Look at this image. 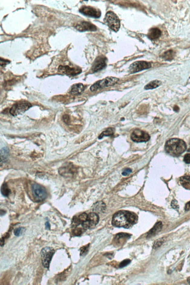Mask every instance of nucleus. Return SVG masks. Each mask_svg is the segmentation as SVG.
I'll use <instances>...</instances> for the list:
<instances>
[{"instance_id": "1", "label": "nucleus", "mask_w": 190, "mask_h": 285, "mask_svg": "<svg viewBox=\"0 0 190 285\" xmlns=\"http://www.w3.org/2000/svg\"><path fill=\"white\" fill-rule=\"evenodd\" d=\"M137 216L132 212L121 210L115 214L112 217V224L117 227L129 228L136 223Z\"/></svg>"}, {"instance_id": "14", "label": "nucleus", "mask_w": 190, "mask_h": 285, "mask_svg": "<svg viewBox=\"0 0 190 285\" xmlns=\"http://www.w3.org/2000/svg\"><path fill=\"white\" fill-rule=\"evenodd\" d=\"M75 27L79 31H95L97 28L94 25L87 21H82L75 25Z\"/></svg>"}, {"instance_id": "38", "label": "nucleus", "mask_w": 190, "mask_h": 285, "mask_svg": "<svg viewBox=\"0 0 190 285\" xmlns=\"http://www.w3.org/2000/svg\"><path fill=\"white\" fill-rule=\"evenodd\" d=\"M45 227L47 230H49L50 228V225L48 222H46L45 223Z\"/></svg>"}, {"instance_id": "11", "label": "nucleus", "mask_w": 190, "mask_h": 285, "mask_svg": "<svg viewBox=\"0 0 190 285\" xmlns=\"http://www.w3.org/2000/svg\"><path fill=\"white\" fill-rule=\"evenodd\" d=\"M58 70L59 72L67 75L75 76L81 73L82 69L79 67H72L67 65L59 66Z\"/></svg>"}, {"instance_id": "31", "label": "nucleus", "mask_w": 190, "mask_h": 285, "mask_svg": "<svg viewBox=\"0 0 190 285\" xmlns=\"http://www.w3.org/2000/svg\"><path fill=\"white\" fill-rule=\"evenodd\" d=\"M73 233L75 235H77V236L81 235L82 233V229H80V228H77V229H74V230L73 231Z\"/></svg>"}, {"instance_id": "34", "label": "nucleus", "mask_w": 190, "mask_h": 285, "mask_svg": "<svg viewBox=\"0 0 190 285\" xmlns=\"http://www.w3.org/2000/svg\"><path fill=\"white\" fill-rule=\"evenodd\" d=\"M184 161L187 164L190 163V154H187L185 155L184 157Z\"/></svg>"}, {"instance_id": "10", "label": "nucleus", "mask_w": 190, "mask_h": 285, "mask_svg": "<svg viewBox=\"0 0 190 285\" xmlns=\"http://www.w3.org/2000/svg\"><path fill=\"white\" fill-rule=\"evenodd\" d=\"M131 139L135 142H146L149 140L150 136L145 132L136 129L131 134Z\"/></svg>"}, {"instance_id": "29", "label": "nucleus", "mask_w": 190, "mask_h": 285, "mask_svg": "<svg viewBox=\"0 0 190 285\" xmlns=\"http://www.w3.org/2000/svg\"><path fill=\"white\" fill-rule=\"evenodd\" d=\"M130 262V259H125V260H124L122 262L120 263V264H119V267H120V268H122V267H125L127 266L128 264H129Z\"/></svg>"}, {"instance_id": "39", "label": "nucleus", "mask_w": 190, "mask_h": 285, "mask_svg": "<svg viewBox=\"0 0 190 285\" xmlns=\"http://www.w3.org/2000/svg\"><path fill=\"white\" fill-rule=\"evenodd\" d=\"M187 281H188V283H190V277H189V278H188V279H187Z\"/></svg>"}, {"instance_id": "7", "label": "nucleus", "mask_w": 190, "mask_h": 285, "mask_svg": "<svg viewBox=\"0 0 190 285\" xmlns=\"http://www.w3.org/2000/svg\"><path fill=\"white\" fill-rule=\"evenodd\" d=\"M54 254V250L52 247H46L41 251V259L43 267L49 269L50 261Z\"/></svg>"}, {"instance_id": "25", "label": "nucleus", "mask_w": 190, "mask_h": 285, "mask_svg": "<svg viewBox=\"0 0 190 285\" xmlns=\"http://www.w3.org/2000/svg\"><path fill=\"white\" fill-rule=\"evenodd\" d=\"M1 192V194L3 196H5V197L8 196V195L10 194V193H11V190L8 187V185H7V184H4L2 185Z\"/></svg>"}, {"instance_id": "33", "label": "nucleus", "mask_w": 190, "mask_h": 285, "mask_svg": "<svg viewBox=\"0 0 190 285\" xmlns=\"http://www.w3.org/2000/svg\"><path fill=\"white\" fill-rule=\"evenodd\" d=\"M131 172H132V169H130V168H126V169H125L124 170V171L122 172V175H124V176H127V175H128L129 174H130Z\"/></svg>"}, {"instance_id": "24", "label": "nucleus", "mask_w": 190, "mask_h": 285, "mask_svg": "<svg viewBox=\"0 0 190 285\" xmlns=\"http://www.w3.org/2000/svg\"><path fill=\"white\" fill-rule=\"evenodd\" d=\"M174 53L172 50L166 52L163 54V59L165 60H167V61H170L172 60L174 58Z\"/></svg>"}, {"instance_id": "5", "label": "nucleus", "mask_w": 190, "mask_h": 285, "mask_svg": "<svg viewBox=\"0 0 190 285\" xmlns=\"http://www.w3.org/2000/svg\"><path fill=\"white\" fill-rule=\"evenodd\" d=\"M31 107L32 105L28 102H18L17 104H14L11 108V109L9 110V113L11 115L14 116L20 115L25 112Z\"/></svg>"}, {"instance_id": "27", "label": "nucleus", "mask_w": 190, "mask_h": 285, "mask_svg": "<svg viewBox=\"0 0 190 285\" xmlns=\"http://www.w3.org/2000/svg\"><path fill=\"white\" fill-rule=\"evenodd\" d=\"M164 240L163 239H160L159 240L156 241L154 242V244H153V249H156V248L160 247L164 243Z\"/></svg>"}, {"instance_id": "19", "label": "nucleus", "mask_w": 190, "mask_h": 285, "mask_svg": "<svg viewBox=\"0 0 190 285\" xmlns=\"http://www.w3.org/2000/svg\"><path fill=\"white\" fill-rule=\"evenodd\" d=\"M84 90V86L82 84H81V83L76 84H74L72 87L70 93L74 95L80 94L83 92Z\"/></svg>"}, {"instance_id": "15", "label": "nucleus", "mask_w": 190, "mask_h": 285, "mask_svg": "<svg viewBox=\"0 0 190 285\" xmlns=\"http://www.w3.org/2000/svg\"><path fill=\"white\" fill-rule=\"evenodd\" d=\"M88 214H87L82 213L80 214L78 217H74L72 219V226L73 227H76L77 226L81 224L87 219Z\"/></svg>"}, {"instance_id": "36", "label": "nucleus", "mask_w": 190, "mask_h": 285, "mask_svg": "<svg viewBox=\"0 0 190 285\" xmlns=\"http://www.w3.org/2000/svg\"><path fill=\"white\" fill-rule=\"evenodd\" d=\"M8 62H9V61H8L7 60H4V59H1V66L2 67H5L7 64H8Z\"/></svg>"}, {"instance_id": "12", "label": "nucleus", "mask_w": 190, "mask_h": 285, "mask_svg": "<svg viewBox=\"0 0 190 285\" xmlns=\"http://www.w3.org/2000/svg\"><path fill=\"white\" fill-rule=\"evenodd\" d=\"M79 11L80 13H82L84 15L93 18H100L101 15V11L99 9H96L91 7L83 6L79 9Z\"/></svg>"}, {"instance_id": "20", "label": "nucleus", "mask_w": 190, "mask_h": 285, "mask_svg": "<svg viewBox=\"0 0 190 285\" xmlns=\"http://www.w3.org/2000/svg\"><path fill=\"white\" fill-rule=\"evenodd\" d=\"M180 182L183 187L190 189V176L185 175L180 178Z\"/></svg>"}, {"instance_id": "13", "label": "nucleus", "mask_w": 190, "mask_h": 285, "mask_svg": "<svg viewBox=\"0 0 190 285\" xmlns=\"http://www.w3.org/2000/svg\"><path fill=\"white\" fill-rule=\"evenodd\" d=\"M107 66V59L104 56L98 57L92 66V71L94 72L102 70Z\"/></svg>"}, {"instance_id": "8", "label": "nucleus", "mask_w": 190, "mask_h": 285, "mask_svg": "<svg viewBox=\"0 0 190 285\" xmlns=\"http://www.w3.org/2000/svg\"><path fill=\"white\" fill-rule=\"evenodd\" d=\"M99 222V216L96 213H91L88 214L86 221L82 223V228L85 230L90 229L95 227Z\"/></svg>"}, {"instance_id": "30", "label": "nucleus", "mask_w": 190, "mask_h": 285, "mask_svg": "<svg viewBox=\"0 0 190 285\" xmlns=\"http://www.w3.org/2000/svg\"><path fill=\"white\" fill-rule=\"evenodd\" d=\"M24 230V228H22V227H19V228H18V229H16L15 230H14V235H16V236H19L20 235H21L23 232V230Z\"/></svg>"}, {"instance_id": "16", "label": "nucleus", "mask_w": 190, "mask_h": 285, "mask_svg": "<svg viewBox=\"0 0 190 285\" xmlns=\"http://www.w3.org/2000/svg\"><path fill=\"white\" fill-rule=\"evenodd\" d=\"M105 209H106V205L102 201H100L95 203L92 206V210L96 213H104Z\"/></svg>"}, {"instance_id": "37", "label": "nucleus", "mask_w": 190, "mask_h": 285, "mask_svg": "<svg viewBox=\"0 0 190 285\" xmlns=\"http://www.w3.org/2000/svg\"><path fill=\"white\" fill-rule=\"evenodd\" d=\"M190 209V202H188V203H187L186 204V205H185V210L186 211H187V210H189Z\"/></svg>"}, {"instance_id": "28", "label": "nucleus", "mask_w": 190, "mask_h": 285, "mask_svg": "<svg viewBox=\"0 0 190 285\" xmlns=\"http://www.w3.org/2000/svg\"><path fill=\"white\" fill-rule=\"evenodd\" d=\"M89 245L90 244H88V245H86L85 246H84L82 247V248L80 249V254L81 255H85L87 252H88V250H89Z\"/></svg>"}, {"instance_id": "40", "label": "nucleus", "mask_w": 190, "mask_h": 285, "mask_svg": "<svg viewBox=\"0 0 190 285\" xmlns=\"http://www.w3.org/2000/svg\"><path fill=\"white\" fill-rule=\"evenodd\" d=\"M188 152H190V147L188 149Z\"/></svg>"}, {"instance_id": "18", "label": "nucleus", "mask_w": 190, "mask_h": 285, "mask_svg": "<svg viewBox=\"0 0 190 285\" xmlns=\"http://www.w3.org/2000/svg\"><path fill=\"white\" fill-rule=\"evenodd\" d=\"M162 226H163V224L161 222L156 223L154 225V227L147 233V238H150L154 235H156V234H157L159 232H160L162 229Z\"/></svg>"}, {"instance_id": "23", "label": "nucleus", "mask_w": 190, "mask_h": 285, "mask_svg": "<svg viewBox=\"0 0 190 285\" xmlns=\"http://www.w3.org/2000/svg\"><path fill=\"white\" fill-rule=\"evenodd\" d=\"M130 237V235L127 233H119L115 236V241L117 242H121L122 241H125Z\"/></svg>"}, {"instance_id": "21", "label": "nucleus", "mask_w": 190, "mask_h": 285, "mask_svg": "<svg viewBox=\"0 0 190 285\" xmlns=\"http://www.w3.org/2000/svg\"><path fill=\"white\" fill-rule=\"evenodd\" d=\"M9 155V151L7 147H4L1 150V165L2 162H5L8 160Z\"/></svg>"}, {"instance_id": "9", "label": "nucleus", "mask_w": 190, "mask_h": 285, "mask_svg": "<svg viewBox=\"0 0 190 285\" xmlns=\"http://www.w3.org/2000/svg\"><path fill=\"white\" fill-rule=\"evenodd\" d=\"M152 65L150 62L145 61H137L132 63L129 67V71L130 73H135L139 71L146 70L151 68Z\"/></svg>"}, {"instance_id": "4", "label": "nucleus", "mask_w": 190, "mask_h": 285, "mask_svg": "<svg viewBox=\"0 0 190 285\" xmlns=\"http://www.w3.org/2000/svg\"><path fill=\"white\" fill-rule=\"evenodd\" d=\"M119 81V78L113 77H108L101 80L98 81L94 83L90 87L91 91H95L98 89L104 88L114 85Z\"/></svg>"}, {"instance_id": "35", "label": "nucleus", "mask_w": 190, "mask_h": 285, "mask_svg": "<svg viewBox=\"0 0 190 285\" xmlns=\"http://www.w3.org/2000/svg\"><path fill=\"white\" fill-rule=\"evenodd\" d=\"M63 120L64 122L66 124L70 123V117H69V116L67 115H64V116H63Z\"/></svg>"}, {"instance_id": "3", "label": "nucleus", "mask_w": 190, "mask_h": 285, "mask_svg": "<svg viewBox=\"0 0 190 285\" xmlns=\"http://www.w3.org/2000/svg\"><path fill=\"white\" fill-rule=\"evenodd\" d=\"M105 23L111 29L115 32H118L120 28L121 23L118 16L112 11H108L104 19Z\"/></svg>"}, {"instance_id": "26", "label": "nucleus", "mask_w": 190, "mask_h": 285, "mask_svg": "<svg viewBox=\"0 0 190 285\" xmlns=\"http://www.w3.org/2000/svg\"><path fill=\"white\" fill-rule=\"evenodd\" d=\"M114 130L112 128H108L106 130H105V131H104L103 132L101 133V134H100L99 137H98V139H101L102 137H104V136H112L114 134Z\"/></svg>"}, {"instance_id": "32", "label": "nucleus", "mask_w": 190, "mask_h": 285, "mask_svg": "<svg viewBox=\"0 0 190 285\" xmlns=\"http://www.w3.org/2000/svg\"><path fill=\"white\" fill-rule=\"evenodd\" d=\"M172 208L176 209V210H179V206L178 205V202L176 200H173L172 202Z\"/></svg>"}, {"instance_id": "6", "label": "nucleus", "mask_w": 190, "mask_h": 285, "mask_svg": "<svg viewBox=\"0 0 190 285\" xmlns=\"http://www.w3.org/2000/svg\"><path fill=\"white\" fill-rule=\"evenodd\" d=\"M32 192L35 200L37 202L44 200L47 197L45 189L37 184L32 185Z\"/></svg>"}, {"instance_id": "2", "label": "nucleus", "mask_w": 190, "mask_h": 285, "mask_svg": "<svg viewBox=\"0 0 190 285\" xmlns=\"http://www.w3.org/2000/svg\"><path fill=\"white\" fill-rule=\"evenodd\" d=\"M187 149V145L183 140L174 138L168 140L165 145L166 151L169 154L177 156L183 153Z\"/></svg>"}, {"instance_id": "17", "label": "nucleus", "mask_w": 190, "mask_h": 285, "mask_svg": "<svg viewBox=\"0 0 190 285\" xmlns=\"http://www.w3.org/2000/svg\"><path fill=\"white\" fill-rule=\"evenodd\" d=\"M162 35V32L161 30L157 27H153L152 28L149 33H148V37L151 39V40H155L160 37V36Z\"/></svg>"}, {"instance_id": "22", "label": "nucleus", "mask_w": 190, "mask_h": 285, "mask_svg": "<svg viewBox=\"0 0 190 285\" xmlns=\"http://www.w3.org/2000/svg\"><path fill=\"white\" fill-rule=\"evenodd\" d=\"M161 81L158 80L152 81L150 82L149 84H147L145 87V89L146 90L148 89H152L156 88L158 87H159L161 85Z\"/></svg>"}]
</instances>
